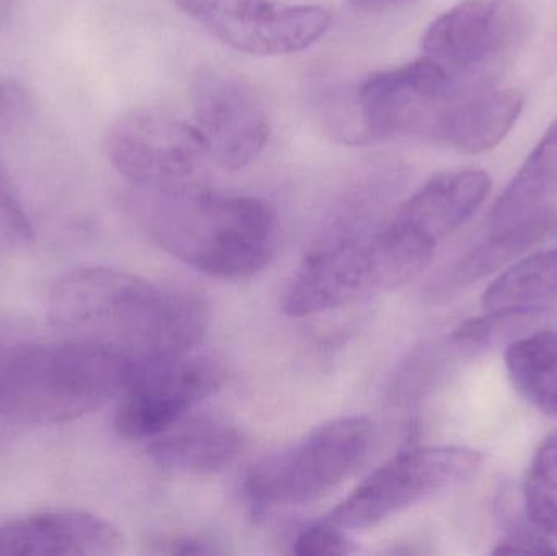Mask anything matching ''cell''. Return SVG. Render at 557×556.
Masks as SVG:
<instances>
[{
    "instance_id": "cell-1",
    "label": "cell",
    "mask_w": 557,
    "mask_h": 556,
    "mask_svg": "<svg viewBox=\"0 0 557 556\" xmlns=\"http://www.w3.org/2000/svg\"><path fill=\"white\" fill-rule=\"evenodd\" d=\"M46 310L55 329L116 349L134 369L191 353L209 323L198 297L101 267L55 281Z\"/></svg>"
},
{
    "instance_id": "cell-2",
    "label": "cell",
    "mask_w": 557,
    "mask_h": 556,
    "mask_svg": "<svg viewBox=\"0 0 557 556\" xmlns=\"http://www.w3.org/2000/svg\"><path fill=\"white\" fill-rule=\"evenodd\" d=\"M137 198L150 240L208 276L248 280L276 254V212L263 199L224 195L202 185Z\"/></svg>"
},
{
    "instance_id": "cell-3",
    "label": "cell",
    "mask_w": 557,
    "mask_h": 556,
    "mask_svg": "<svg viewBox=\"0 0 557 556\" xmlns=\"http://www.w3.org/2000/svg\"><path fill=\"white\" fill-rule=\"evenodd\" d=\"M134 365L85 338L35 343L0 353V417L16 423L78 420L123 394Z\"/></svg>"
},
{
    "instance_id": "cell-4",
    "label": "cell",
    "mask_w": 557,
    "mask_h": 556,
    "mask_svg": "<svg viewBox=\"0 0 557 556\" xmlns=\"http://www.w3.org/2000/svg\"><path fill=\"white\" fill-rule=\"evenodd\" d=\"M490 189L483 170L438 173L379 224L369 240L379 293L416 280L438 245L483 205Z\"/></svg>"
},
{
    "instance_id": "cell-5",
    "label": "cell",
    "mask_w": 557,
    "mask_h": 556,
    "mask_svg": "<svg viewBox=\"0 0 557 556\" xmlns=\"http://www.w3.org/2000/svg\"><path fill=\"white\" fill-rule=\"evenodd\" d=\"M373 433L366 417L326 421L260 460L245 480V493L261 508L304 506L324 498L367 459Z\"/></svg>"
},
{
    "instance_id": "cell-6",
    "label": "cell",
    "mask_w": 557,
    "mask_h": 556,
    "mask_svg": "<svg viewBox=\"0 0 557 556\" xmlns=\"http://www.w3.org/2000/svg\"><path fill=\"white\" fill-rule=\"evenodd\" d=\"M104 153L137 195H170L202 185L211 160L195 123L159 107L121 114L107 131Z\"/></svg>"
},
{
    "instance_id": "cell-7",
    "label": "cell",
    "mask_w": 557,
    "mask_h": 556,
    "mask_svg": "<svg viewBox=\"0 0 557 556\" xmlns=\"http://www.w3.org/2000/svg\"><path fill=\"white\" fill-rule=\"evenodd\" d=\"M480 469V453L470 447H414L370 473L323 521L346 532L373 529L438 493L465 485Z\"/></svg>"
},
{
    "instance_id": "cell-8",
    "label": "cell",
    "mask_w": 557,
    "mask_h": 556,
    "mask_svg": "<svg viewBox=\"0 0 557 556\" xmlns=\"http://www.w3.org/2000/svg\"><path fill=\"white\" fill-rule=\"evenodd\" d=\"M525 28L513 3L465 0L431 23L422 51L448 72L457 95L470 94L507 61Z\"/></svg>"
},
{
    "instance_id": "cell-9",
    "label": "cell",
    "mask_w": 557,
    "mask_h": 556,
    "mask_svg": "<svg viewBox=\"0 0 557 556\" xmlns=\"http://www.w3.org/2000/svg\"><path fill=\"white\" fill-rule=\"evenodd\" d=\"M227 378L224 361L208 353L139 366L121 394L114 428L126 440H153L218 394Z\"/></svg>"
},
{
    "instance_id": "cell-10",
    "label": "cell",
    "mask_w": 557,
    "mask_h": 556,
    "mask_svg": "<svg viewBox=\"0 0 557 556\" xmlns=\"http://www.w3.org/2000/svg\"><path fill=\"white\" fill-rule=\"evenodd\" d=\"M209 35L250 55H288L317 45L333 22L321 5L282 0H175Z\"/></svg>"
},
{
    "instance_id": "cell-11",
    "label": "cell",
    "mask_w": 557,
    "mask_h": 556,
    "mask_svg": "<svg viewBox=\"0 0 557 556\" xmlns=\"http://www.w3.org/2000/svg\"><path fill=\"white\" fill-rule=\"evenodd\" d=\"M455 95L448 72L428 55L373 72L352 94L360 144L431 133L435 118Z\"/></svg>"
},
{
    "instance_id": "cell-12",
    "label": "cell",
    "mask_w": 557,
    "mask_h": 556,
    "mask_svg": "<svg viewBox=\"0 0 557 556\" xmlns=\"http://www.w3.org/2000/svg\"><path fill=\"white\" fill-rule=\"evenodd\" d=\"M195 126L225 172L247 169L267 149L271 121L250 84L224 69H199L189 85Z\"/></svg>"
},
{
    "instance_id": "cell-13",
    "label": "cell",
    "mask_w": 557,
    "mask_h": 556,
    "mask_svg": "<svg viewBox=\"0 0 557 556\" xmlns=\"http://www.w3.org/2000/svg\"><path fill=\"white\" fill-rule=\"evenodd\" d=\"M369 231H343L324 224L285 287L282 310L294 319L357 302L376 291Z\"/></svg>"
},
{
    "instance_id": "cell-14",
    "label": "cell",
    "mask_w": 557,
    "mask_h": 556,
    "mask_svg": "<svg viewBox=\"0 0 557 556\" xmlns=\"http://www.w3.org/2000/svg\"><path fill=\"white\" fill-rule=\"evenodd\" d=\"M113 522L82 509H52L0 522V556H108L123 552Z\"/></svg>"
},
{
    "instance_id": "cell-15",
    "label": "cell",
    "mask_w": 557,
    "mask_h": 556,
    "mask_svg": "<svg viewBox=\"0 0 557 556\" xmlns=\"http://www.w3.org/2000/svg\"><path fill=\"white\" fill-rule=\"evenodd\" d=\"M245 437L235 424L221 418L188 417L150 440L152 462L169 472L211 475L237 462Z\"/></svg>"
},
{
    "instance_id": "cell-16",
    "label": "cell",
    "mask_w": 557,
    "mask_h": 556,
    "mask_svg": "<svg viewBox=\"0 0 557 556\" xmlns=\"http://www.w3.org/2000/svg\"><path fill=\"white\" fill-rule=\"evenodd\" d=\"M522 91H476L455 95L435 118L429 136L465 153H483L499 146L522 114Z\"/></svg>"
},
{
    "instance_id": "cell-17",
    "label": "cell",
    "mask_w": 557,
    "mask_h": 556,
    "mask_svg": "<svg viewBox=\"0 0 557 556\" xmlns=\"http://www.w3.org/2000/svg\"><path fill=\"white\" fill-rule=\"evenodd\" d=\"M556 219L552 212H539L519 224L499 228L494 237L458 258L429 287L432 299H444L470 284L490 276L494 271L506 267L525 254L536 242L542 240L555 227Z\"/></svg>"
},
{
    "instance_id": "cell-18",
    "label": "cell",
    "mask_w": 557,
    "mask_h": 556,
    "mask_svg": "<svg viewBox=\"0 0 557 556\" xmlns=\"http://www.w3.org/2000/svg\"><path fill=\"white\" fill-rule=\"evenodd\" d=\"M556 195L557 118L497 199L491 214L493 227L496 231L510 227L546 211V206Z\"/></svg>"
},
{
    "instance_id": "cell-19",
    "label": "cell",
    "mask_w": 557,
    "mask_h": 556,
    "mask_svg": "<svg viewBox=\"0 0 557 556\" xmlns=\"http://www.w3.org/2000/svg\"><path fill=\"white\" fill-rule=\"evenodd\" d=\"M510 381L543 413L557 417V333L519 336L506 351Z\"/></svg>"
},
{
    "instance_id": "cell-20",
    "label": "cell",
    "mask_w": 557,
    "mask_h": 556,
    "mask_svg": "<svg viewBox=\"0 0 557 556\" xmlns=\"http://www.w3.org/2000/svg\"><path fill=\"white\" fill-rule=\"evenodd\" d=\"M557 299V247L517 261L487 286L483 294L486 309L540 307Z\"/></svg>"
},
{
    "instance_id": "cell-21",
    "label": "cell",
    "mask_w": 557,
    "mask_h": 556,
    "mask_svg": "<svg viewBox=\"0 0 557 556\" xmlns=\"http://www.w3.org/2000/svg\"><path fill=\"white\" fill-rule=\"evenodd\" d=\"M523 492L530 522L542 534L557 538V430L536 449Z\"/></svg>"
},
{
    "instance_id": "cell-22",
    "label": "cell",
    "mask_w": 557,
    "mask_h": 556,
    "mask_svg": "<svg viewBox=\"0 0 557 556\" xmlns=\"http://www.w3.org/2000/svg\"><path fill=\"white\" fill-rule=\"evenodd\" d=\"M539 320V307L491 309L483 317L465 320L454 333L451 343L461 349H483L507 336L523 333Z\"/></svg>"
},
{
    "instance_id": "cell-23",
    "label": "cell",
    "mask_w": 557,
    "mask_h": 556,
    "mask_svg": "<svg viewBox=\"0 0 557 556\" xmlns=\"http://www.w3.org/2000/svg\"><path fill=\"white\" fill-rule=\"evenodd\" d=\"M33 240V225L13 188L12 180L0 165V255L13 254Z\"/></svg>"
},
{
    "instance_id": "cell-24",
    "label": "cell",
    "mask_w": 557,
    "mask_h": 556,
    "mask_svg": "<svg viewBox=\"0 0 557 556\" xmlns=\"http://www.w3.org/2000/svg\"><path fill=\"white\" fill-rule=\"evenodd\" d=\"M356 552L349 532L321 519L304 529L295 539L294 554L298 556H344Z\"/></svg>"
},
{
    "instance_id": "cell-25",
    "label": "cell",
    "mask_w": 557,
    "mask_h": 556,
    "mask_svg": "<svg viewBox=\"0 0 557 556\" xmlns=\"http://www.w3.org/2000/svg\"><path fill=\"white\" fill-rule=\"evenodd\" d=\"M36 110L33 91L16 78H0V134L20 129Z\"/></svg>"
},
{
    "instance_id": "cell-26",
    "label": "cell",
    "mask_w": 557,
    "mask_h": 556,
    "mask_svg": "<svg viewBox=\"0 0 557 556\" xmlns=\"http://www.w3.org/2000/svg\"><path fill=\"white\" fill-rule=\"evenodd\" d=\"M152 552L157 555H222L221 544L198 535H165L152 542Z\"/></svg>"
},
{
    "instance_id": "cell-27",
    "label": "cell",
    "mask_w": 557,
    "mask_h": 556,
    "mask_svg": "<svg viewBox=\"0 0 557 556\" xmlns=\"http://www.w3.org/2000/svg\"><path fill=\"white\" fill-rule=\"evenodd\" d=\"M494 555H557L552 542L540 531H516L507 534L496 548Z\"/></svg>"
},
{
    "instance_id": "cell-28",
    "label": "cell",
    "mask_w": 557,
    "mask_h": 556,
    "mask_svg": "<svg viewBox=\"0 0 557 556\" xmlns=\"http://www.w3.org/2000/svg\"><path fill=\"white\" fill-rule=\"evenodd\" d=\"M412 2L418 0H349L350 7L356 12L367 13V15H379Z\"/></svg>"
},
{
    "instance_id": "cell-29",
    "label": "cell",
    "mask_w": 557,
    "mask_h": 556,
    "mask_svg": "<svg viewBox=\"0 0 557 556\" xmlns=\"http://www.w3.org/2000/svg\"><path fill=\"white\" fill-rule=\"evenodd\" d=\"M18 0H0V25L7 22L15 10Z\"/></svg>"
},
{
    "instance_id": "cell-30",
    "label": "cell",
    "mask_w": 557,
    "mask_h": 556,
    "mask_svg": "<svg viewBox=\"0 0 557 556\" xmlns=\"http://www.w3.org/2000/svg\"><path fill=\"white\" fill-rule=\"evenodd\" d=\"M2 349H3V348H0V353H2Z\"/></svg>"
}]
</instances>
